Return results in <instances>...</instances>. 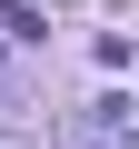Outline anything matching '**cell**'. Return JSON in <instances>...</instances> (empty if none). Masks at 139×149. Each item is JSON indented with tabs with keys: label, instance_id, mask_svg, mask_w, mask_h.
I'll return each instance as SVG.
<instances>
[{
	"label": "cell",
	"instance_id": "6da1fadb",
	"mask_svg": "<svg viewBox=\"0 0 139 149\" xmlns=\"http://www.w3.org/2000/svg\"><path fill=\"white\" fill-rule=\"evenodd\" d=\"M70 149H139V109L129 100H99L80 129H70Z\"/></svg>",
	"mask_w": 139,
	"mask_h": 149
}]
</instances>
